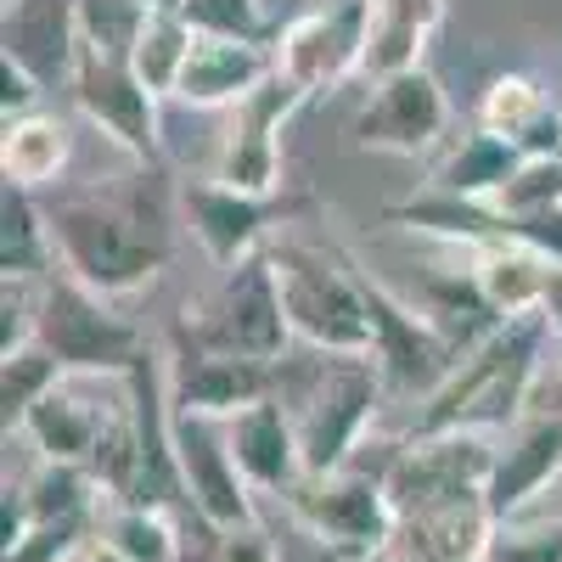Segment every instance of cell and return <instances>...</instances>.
<instances>
[{"label":"cell","instance_id":"cell-28","mask_svg":"<svg viewBox=\"0 0 562 562\" xmlns=\"http://www.w3.org/2000/svg\"><path fill=\"white\" fill-rule=\"evenodd\" d=\"M0 169H7L12 186H57L63 169H68V124L52 119V113H23V119H7V135H0Z\"/></svg>","mask_w":562,"mask_h":562},{"label":"cell","instance_id":"cell-2","mask_svg":"<svg viewBox=\"0 0 562 562\" xmlns=\"http://www.w3.org/2000/svg\"><path fill=\"white\" fill-rule=\"evenodd\" d=\"M45 220H52L63 270L97 288L102 299L140 293L169 265L164 220L140 198H63L57 209H45Z\"/></svg>","mask_w":562,"mask_h":562},{"label":"cell","instance_id":"cell-12","mask_svg":"<svg viewBox=\"0 0 562 562\" xmlns=\"http://www.w3.org/2000/svg\"><path fill=\"white\" fill-rule=\"evenodd\" d=\"M169 344H175V360H169V405L175 411L231 422L237 411L276 394V366L270 360L209 349V344H198L192 333H186V321L169 326Z\"/></svg>","mask_w":562,"mask_h":562},{"label":"cell","instance_id":"cell-10","mask_svg":"<svg viewBox=\"0 0 562 562\" xmlns=\"http://www.w3.org/2000/svg\"><path fill=\"white\" fill-rule=\"evenodd\" d=\"M74 108L97 124L108 140L140 164H158L164 158V140H158V90L135 74V63L124 52H102V45L79 40V63H74Z\"/></svg>","mask_w":562,"mask_h":562},{"label":"cell","instance_id":"cell-4","mask_svg":"<svg viewBox=\"0 0 562 562\" xmlns=\"http://www.w3.org/2000/svg\"><path fill=\"white\" fill-rule=\"evenodd\" d=\"M34 338L63 360L68 378H124L140 360L147 338L140 326L113 310L97 288H85L79 276L52 270L40 281V315H34Z\"/></svg>","mask_w":562,"mask_h":562},{"label":"cell","instance_id":"cell-6","mask_svg":"<svg viewBox=\"0 0 562 562\" xmlns=\"http://www.w3.org/2000/svg\"><path fill=\"white\" fill-rule=\"evenodd\" d=\"M281 501H288L293 524H299L315 546L338 551L344 562L383 551V546H394V535H400V512H394V501H389L383 473H360V467H338V473H304L299 490H288Z\"/></svg>","mask_w":562,"mask_h":562},{"label":"cell","instance_id":"cell-37","mask_svg":"<svg viewBox=\"0 0 562 562\" xmlns=\"http://www.w3.org/2000/svg\"><path fill=\"white\" fill-rule=\"evenodd\" d=\"M506 243H524V248L546 254L551 265H562V203L540 209V214H506Z\"/></svg>","mask_w":562,"mask_h":562},{"label":"cell","instance_id":"cell-30","mask_svg":"<svg viewBox=\"0 0 562 562\" xmlns=\"http://www.w3.org/2000/svg\"><path fill=\"white\" fill-rule=\"evenodd\" d=\"M63 378H68L63 360L45 349L40 338H29V344H18V349L0 355V422H7V434L23 428V416H29L45 394H52Z\"/></svg>","mask_w":562,"mask_h":562},{"label":"cell","instance_id":"cell-15","mask_svg":"<svg viewBox=\"0 0 562 562\" xmlns=\"http://www.w3.org/2000/svg\"><path fill=\"white\" fill-rule=\"evenodd\" d=\"M180 209H186V225H192L198 248L220 265V270H237L243 259L265 254V231L281 225L299 203L288 198H259V192H237V186H225L220 175L209 180H186L180 186Z\"/></svg>","mask_w":562,"mask_h":562},{"label":"cell","instance_id":"cell-14","mask_svg":"<svg viewBox=\"0 0 562 562\" xmlns=\"http://www.w3.org/2000/svg\"><path fill=\"white\" fill-rule=\"evenodd\" d=\"M175 461H180V479H186V501L203 518V529H248L254 518V484L243 479L237 456H231L225 439V422L214 416H192V411H175Z\"/></svg>","mask_w":562,"mask_h":562},{"label":"cell","instance_id":"cell-29","mask_svg":"<svg viewBox=\"0 0 562 562\" xmlns=\"http://www.w3.org/2000/svg\"><path fill=\"white\" fill-rule=\"evenodd\" d=\"M524 164V153L512 147L506 135H490V130H473L461 140V147L434 169V186H445V192H456V198H479V203H490L501 186L512 180V169Z\"/></svg>","mask_w":562,"mask_h":562},{"label":"cell","instance_id":"cell-34","mask_svg":"<svg viewBox=\"0 0 562 562\" xmlns=\"http://www.w3.org/2000/svg\"><path fill=\"white\" fill-rule=\"evenodd\" d=\"M562 203V158H524L512 169V180L490 198V209L501 214H540Z\"/></svg>","mask_w":562,"mask_h":562},{"label":"cell","instance_id":"cell-13","mask_svg":"<svg viewBox=\"0 0 562 562\" xmlns=\"http://www.w3.org/2000/svg\"><path fill=\"white\" fill-rule=\"evenodd\" d=\"M450 130L445 85L428 68H400L371 85V102L355 119V147L389 153V158H422L434 153Z\"/></svg>","mask_w":562,"mask_h":562},{"label":"cell","instance_id":"cell-31","mask_svg":"<svg viewBox=\"0 0 562 562\" xmlns=\"http://www.w3.org/2000/svg\"><path fill=\"white\" fill-rule=\"evenodd\" d=\"M130 562H180V535H175V512L164 506H140V501H119L102 512V529Z\"/></svg>","mask_w":562,"mask_h":562},{"label":"cell","instance_id":"cell-36","mask_svg":"<svg viewBox=\"0 0 562 562\" xmlns=\"http://www.w3.org/2000/svg\"><path fill=\"white\" fill-rule=\"evenodd\" d=\"M186 18L203 34H231V40H265V12L259 0H180Z\"/></svg>","mask_w":562,"mask_h":562},{"label":"cell","instance_id":"cell-3","mask_svg":"<svg viewBox=\"0 0 562 562\" xmlns=\"http://www.w3.org/2000/svg\"><path fill=\"white\" fill-rule=\"evenodd\" d=\"M270 265H276L281 304H288V326L299 344H310L315 355H371V315L349 270V254L276 243Z\"/></svg>","mask_w":562,"mask_h":562},{"label":"cell","instance_id":"cell-43","mask_svg":"<svg viewBox=\"0 0 562 562\" xmlns=\"http://www.w3.org/2000/svg\"><path fill=\"white\" fill-rule=\"evenodd\" d=\"M355 562H416V557H411V551H405V546L394 540V546H383V551H371V557H355Z\"/></svg>","mask_w":562,"mask_h":562},{"label":"cell","instance_id":"cell-20","mask_svg":"<svg viewBox=\"0 0 562 562\" xmlns=\"http://www.w3.org/2000/svg\"><path fill=\"white\" fill-rule=\"evenodd\" d=\"M270 74H276V52H265L259 40L198 34L192 57H186V68H180L175 102H186V108H237Z\"/></svg>","mask_w":562,"mask_h":562},{"label":"cell","instance_id":"cell-17","mask_svg":"<svg viewBox=\"0 0 562 562\" xmlns=\"http://www.w3.org/2000/svg\"><path fill=\"white\" fill-rule=\"evenodd\" d=\"M557 479H562V416L524 411L512 428L495 434V467L484 484V501L495 518L529 512Z\"/></svg>","mask_w":562,"mask_h":562},{"label":"cell","instance_id":"cell-5","mask_svg":"<svg viewBox=\"0 0 562 562\" xmlns=\"http://www.w3.org/2000/svg\"><path fill=\"white\" fill-rule=\"evenodd\" d=\"M383 394H389V378L371 355H326L315 389L293 411L304 473H338V467H355V450L366 445V428L378 422Z\"/></svg>","mask_w":562,"mask_h":562},{"label":"cell","instance_id":"cell-16","mask_svg":"<svg viewBox=\"0 0 562 562\" xmlns=\"http://www.w3.org/2000/svg\"><path fill=\"white\" fill-rule=\"evenodd\" d=\"M304 102V90L288 79V74H270L254 97L237 102V124H231L225 147H220V164L214 175L237 192H259V198H276L281 192V124H288Z\"/></svg>","mask_w":562,"mask_h":562},{"label":"cell","instance_id":"cell-19","mask_svg":"<svg viewBox=\"0 0 562 562\" xmlns=\"http://www.w3.org/2000/svg\"><path fill=\"white\" fill-rule=\"evenodd\" d=\"M225 439H231V456H237L243 479H248L259 495H288V490H299V479H304L299 422H293V411L281 405L276 394L231 416V422H225Z\"/></svg>","mask_w":562,"mask_h":562},{"label":"cell","instance_id":"cell-1","mask_svg":"<svg viewBox=\"0 0 562 562\" xmlns=\"http://www.w3.org/2000/svg\"><path fill=\"white\" fill-rule=\"evenodd\" d=\"M551 355V326L540 310L506 315L484 344H473L450 378L422 400L411 416V434H501L529 411V389L540 378V366Z\"/></svg>","mask_w":562,"mask_h":562},{"label":"cell","instance_id":"cell-32","mask_svg":"<svg viewBox=\"0 0 562 562\" xmlns=\"http://www.w3.org/2000/svg\"><path fill=\"white\" fill-rule=\"evenodd\" d=\"M551 102H546V90L529 79V74H501V79H490L484 85V102H479V130H490V135H506L512 147H518V135L546 113Z\"/></svg>","mask_w":562,"mask_h":562},{"label":"cell","instance_id":"cell-40","mask_svg":"<svg viewBox=\"0 0 562 562\" xmlns=\"http://www.w3.org/2000/svg\"><path fill=\"white\" fill-rule=\"evenodd\" d=\"M529 411H546V416H562V349L551 344L546 366H540V378L529 389Z\"/></svg>","mask_w":562,"mask_h":562},{"label":"cell","instance_id":"cell-38","mask_svg":"<svg viewBox=\"0 0 562 562\" xmlns=\"http://www.w3.org/2000/svg\"><path fill=\"white\" fill-rule=\"evenodd\" d=\"M203 562H276V540H270L259 524H248V529H220Z\"/></svg>","mask_w":562,"mask_h":562},{"label":"cell","instance_id":"cell-42","mask_svg":"<svg viewBox=\"0 0 562 562\" xmlns=\"http://www.w3.org/2000/svg\"><path fill=\"white\" fill-rule=\"evenodd\" d=\"M74 562H130V557H124L108 535H90V540L79 546V557H74Z\"/></svg>","mask_w":562,"mask_h":562},{"label":"cell","instance_id":"cell-21","mask_svg":"<svg viewBox=\"0 0 562 562\" xmlns=\"http://www.w3.org/2000/svg\"><path fill=\"white\" fill-rule=\"evenodd\" d=\"M495 512L484 495L473 501H456V506H439V512H422V518L400 524V546L416 557V562H490V540H495Z\"/></svg>","mask_w":562,"mask_h":562},{"label":"cell","instance_id":"cell-24","mask_svg":"<svg viewBox=\"0 0 562 562\" xmlns=\"http://www.w3.org/2000/svg\"><path fill=\"white\" fill-rule=\"evenodd\" d=\"M467 270L479 276L484 299L495 304V315H524L540 310L546 299V281H551V259L524 248V243H484V248H467Z\"/></svg>","mask_w":562,"mask_h":562},{"label":"cell","instance_id":"cell-33","mask_svg":"<svg viewBox=\"0 0 562 562\" xmlns=\"http://www.w3.org/2000/svg\"><path fill=\"white\" fill-rule=\"evenodd\" d=\"M490 562H562V512H518L501 518L490 540Z\"/></svg>","mask_w":562,"mask_h":562},{"label":"cell","instance_id":"cell-25","mask_svg":"<svg viewBox=\"0 0 562 562\" xmlns=\"http://www.w3.org/2000/svg\"><path fill=\"white\" fill-rule=\"evenodd\" d=\"M389 220L394 225H411V231H434L445 243H461V248H484V243H506V214L479 203V198H456L445 186L422 192L411 203H389Z\"/></svg>","mask_w":562,"mask_h":562},{"label":"cell","instance_id":"cell-11","mask_svg":"<svg viewBox=\"0 0 562 562\" xmlns=\"http://www.w3.org/2000/svg\"><path fill=\"white\" fill-rule=\"evenodd\" d=\"M366 52H371V0H321L281 29L276 68L304 97H315V90H338L349 74H366Z\"/></svg>","mask_w":562,"mask_h":562},{"label":"cell","instance_id":"cell-23","mask_svg":"<svg viewBox=\"0 0 562 562\" xmlns=\"http://www.w3.org/2000/svg\"><path fill=\"white\" fill-rule=\"evenodd\" d=\"M445 23V0H371V52L366 74L383 79L400 68H422V52Z\"/></svg>","mask_w":562,"mask_h":562},{"label":"cell","instance_id":"cell-35","mask_svg":"<svg viewBox=\"0 0 562 562\" xmlns=\"http://www.w3.org/2000/svg\"><path fill=\"white\" fill-rule=\"evenodd\" d=\"M102 524L97 518H63V524H34L23 535V546L7 551V562H74L79 546L97 535Z\"/></svg>","mask_w":562,"mask_h":562},{"label":"cell","instance_id":"cell-18","mask_svg":"<svg viewBox=\"0 0 562 562\" xmlns=\"http://www.w3.org/2000/svg\"><path fill=\"white\" fill-rule=\"evenodd\" d=\"M0 57L23 63L45 90L68 85L79 63V0H7Z\"/></svg>","mask_w":562,"mask_h":562},{"label":"cell","instance_id":"cell-41","mask_svg":"<svg viewBox=\"0 0 562 562\" xmlns=\"http://www.w3.org/2000/svg\"><path fill=\"white\" fill-rule=\"evenodd\" d=\"M540 315H546V326H551V344L562 349V265H551V281H546Z\"/></svg>","mask_w":562,"mask_h":562},{"label":"cell","instance_id":"cell-39","mask_svg":"<svg viewBox=\"0 0 562 562\" xmlns=\"http://www.w3.org/2000/svg\"><path fill=\"white\" fill-rule=\"evenodd\" d=\"M40 79L23 68V63H12V57H0V113L7 119H23V113H34L40 108Z\"/></svg>","mask_w":562,"mask_h":562},{"label":"cell","instance_id":"cell-8","mask_svg":"<svg viewBox=\"0 0 562 562\" xmlns=\"http://www.w3.org/2000/svg\"><path fill=\"white\" fill-rule=\"evenodd\" d=\"M490 467H495V434H422L389 456L383 484L400 524H411L422 512L484 495Z\"/></svg>","mask_w":562,"mask_h":562},{"label":"cell","instance_id":"cell-22","mask_svg":"<svg viewBox=\"0 0 562 562\" xmlns=\"http://www.w3.org/2000/svg\"><path fill=\"white\" fill-rule=\"evenodd\" d=\"M113 411H119V405H90L85 394H74L68 383H57L52 394H45V400L23 416L18 434L40 450V461H79V467H85Z\"/></svg>","mask_w":562,"mask_h":562},{"label":"cell","instance_id":"cell-27","mask_svg":"<svg viewBox=\"0 0 562 562\" xmlns=\"http://www.w3.org/2000/svg\"><path fill=\"white\" fill-rule=\"evenodd\" d=\"M52 220L34 203L29 186H12L0 192V281H45L52 276Z\"/></svg>","mask_w":562,"mask_h":562},{"label":"cell","instance_id":"cell-9","mask_svg":"<svg viewBox=\"0 0 562 562\" xmlns=\"http://www.w3.org/2000/svg\"><path fill=\"white\" fill-rule=\"evenodd\" d=\"M349 270L360 281V299H366V315H371V360L383 366L389 394H416V405H422L456 371L461 349L416 304L394 299L360 259H349Z\"/></svg>","mask_w":562,"mask_h":562},{"label":"cell","instance_id":"cell-7","mask_svg":"<svg viewBox=\"0 0 562 562\" xmlns=\"http://www.w3.org/2000/svg\"><path fill=\"white\" fill-rule=\"evenodd\" d=\"M186 333L209 349H231V355H248V360H281L293 344V326H288V304H281V281L270 265V248L243 259L237 270H225V281L214 288V299L203 310H186Z\"/></svg>","mask_w":562,"mask_h":562},{"label":"cell","instance_id":"cell-26","mask_svg":"<svg viewBox=\"0 0 562 562\" xmlns=\"http://www.w3.org/2000/svg\"><path fill=\"white\" fill-rule=\"evenodd\" d=\"M198 34H203V29H198L192 18H186L180 0H153L147 18H140V29H135V45H130L135 74L147 79V85L158 90V97H175L180 68H186V57H192Z\"/></svg>","mask_w":562,"mask_h":562}]
</instances>
